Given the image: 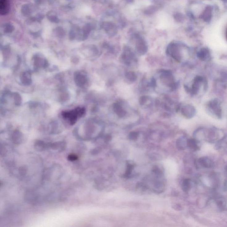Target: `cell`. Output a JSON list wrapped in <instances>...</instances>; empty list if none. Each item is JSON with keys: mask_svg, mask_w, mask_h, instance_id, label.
Masks as SVG:
<instances>
[{"mask_svg": "<svg viewBox=\"0 0 227 227\" xmlns=\"http://www.w3.org/2000/svg\"><path fill=\"white\" fill-rule=\"evenodd\" d=\"M208 87L207 80L204 77L197 75L192 80L191 87L188 92L193 96H200L205 93Z\"/></svg>", "mask_w": 227, "mask_h": 227, "instance_id": "cell-1", "label": "cell"}, {"mask_svg": "<svg viewBox=\"0 0 227 227\" xmlns=\"http://www.w3.org/2000/svg\"><path fill=\"white\" fill-rule=\"evenodd\" d=\"M206 108L208 112L213 117L218 119L222 118V107L219 99H213L209 100L207 103Z\"/></svg>", "mask_w": 227, "mask_h": 227, "instance_id": "cell-2", "label": "cell"}, {"mask_svg": "<svg viewBox=\"0 0 227 227\" xmlns=\"http://www.w3.org/2000/svg\"><path fill=\"white\" fill-rule=\"evenodd\" d=\"M86 109L84 107H77L70 111L63 112L62 116L64 119H66L70 124L73 125L76 122L78 118L83 117L85 115Z\"/></svg>", "mask_w": 227, "mask_h": 227, "instance_id": "cell-3", "label": "cell"}, {"mask_svg": "<svg viewBox=\"0 0 227 227\" xmlns=\"http://www.w3.org/2000/svg\"><path fill=\"white\" fill-rule=\"evenodd\" d=\"M223 131L217 128L213 127L207 130L205 141L208 142H219L224 138Z\"/></svg>", "mask_w": 227, "mask_h": 227, "instance_id": "cell-4", "label": "cell"}, {"mask_svg": "<svg viewBox=\"0 0 227 227\" xmlns=\"http://www.w3.org/2000/svg\"><path fill=\"white\" fill-rule=\"evenodd\" d=\"M160 79L162 83L171 88L175 87V82L172 73L168 71H163L160 75Z\"/></svg>", "mask_w": 227, "mask_h": 227, "instance_id": "cell-5", "label": "cell"}, {"mask_svg": "<svg viewBox=\"0 0 227 227\" xmlns=\"http://www.w3.org/2000/svg\"><path fill=\"white\" fill-rule=\"evenodd\" d=\"M181 112L184 117L190 119L192 118L196 115V109L193 105L191 104H186L181 108Z\"/></svg>", "mask_w": 227, "mask_h": 227, "instance_id": "cell-6", "label": "cell"}, {"mask_svg": "<svg viewBox=\"0 0 227 227\" xmlns=\"http://www.w3.org/2000/svg\"><path fill=\"white\" fill-rule=\"evenodd\" d=\"M213 162L208 157H204L200 158L197 161L199 167L204 168H211L214 167Z\"/></svg>", "mask_w": 227, "mask_h": 227, "instance_id": "cell-7", "label": "cell"}, {"mask_svg": "<svg viewBox=\"0 0 227 227\" xmlns=\"http://www.w3.org/2000/svg\"><path fill=\"white\" fill-rule=\"evenodd\" d=\"M74 79L76 84L79 87H83L87 83V78L86 75L83 73L78 72L76 73L74 76Z\"/></svg>", "mask_w": 227, "mask_h": 227, "instance_id": "cell-8", "label": "cell"}, {"mask_svg": "<svg viewBox=\"0 0 227 227\" xmlns=\"http://www.w3.org/2000/svg\"><path fill=\"white\" fill-rule=\"evenodd\" d=\"M197 57L200 60L203 62H208L210 60L211 56L209 51L207 49H202L199 51L197 54Z\"/></svg>", "mask_w": 227, "mask_h": 227, "instance_id": "cell-9", "label": "cell"}, {"mask_svg": "<svg viewBox=\"0 0 227 227\" xmlns=\"http://www.w3.org/2000/svg\"><path fill=\"white\" fill-rule=\"evenodd\" d=\"M160 21L158 25V28L161 29H165L167 28L170 25V18L167 14H162L160 16Z\"/></svg>", "mask_w": 227, "mask_h": 227, "instance_id": "cell-10", "label": "cell"}, {"mask_svg": "<svg viewBox=\"0 0 227 227\" xmlns=\"http://www.w3.org/2000/svg\"><path fill=\"white\" fill-rule=\"evenodd\" d=\"M113 110L115 113L120 118L125 117L126 115V112L121 104L115 103L113 105Z\"/></svg>", "mask_w": 227, "mask_h": 227, "instance_id": "cell-11", "label": "cell"}, {"mask_svg": "<svg viewBox=\"0 0 227 227\" xmlns=\"http://www.w3.org/2000/svg\"><path fill=\"white\" fill-rule=\"evenodd\" d=\"M199 142L195 138L188 140L187 147L192 151H196L200 149Z\"/></svg>", "mask_w": 227, "mask_h": 227, "instance_id": "cell-12", "label": "cell"}, {"mask_svg": "<svg viewBox=\"0 0 227 227\" xmlns=\"http://www.w3.org/2000/svg\"><path fill=\"white\" fill-rule=\"evenodd\" d=\"M122 59L126 64L130 65L133 61L135 60V58L134 56L130 52L125 53L122 57Z\"/></svg>", "mask_w": 227, "mask_h": 227, "instance_id": "cell-13", "label": "cell"}, {"mask_svg": "<svg viewBox=\"0 0 227 227\" xmlns=\"http://www.w3.org/2000/svg\"><path fill=\"white\" fill-rule=\"evenodd\" d=\"M188 140L185 137L180 138L177 140V147L180 150H183L186 148L187 147Z\"/></svg>", "mask_w": 227, "mask_h": 227, "instance_id": "cell-14", "label": "cell"}, {"mask_svg": "<svg viewBox=\"0 0 227 227\" xmlns=\"http://www.w3.org/2000/svg\"><path fill=\"white\" fill-rule=\"evenodd\" d=\"M9 2L8 0H1L0 1V10L1 14H7L9 10Z\"/></svg>", "mask_w": 227, "mask_h": 227, "instance_id": "cell-15", "label": "cell"}, {"mask_svg": "<svg viewBox=\"0 0 227 227\" xmlns=\"http://www.w3.org/2000/svg\"><path fill=\"white\" fill-rule=\"evenodd\" d=\"M191 188V182L190 179H185L181 184V188L184 192H188Z\"/></svg>", "mask_w": 227, "mask_h": 227, "instance_id": "cell-16", "label": "cell"}, {"mask_svg": "<svg viewBox=\"0 0 227 227\" xmlns=\"http://www.w3.org/2000/svg\"><path fill=\"white\" fill-rule=\"evenodd\" d=\"M21 81L25 85H28L31 83V75L29 72H25L21 76Z\"/></svg>", "mask_w": 227, "mask_h": 227, "instance_id": "cell-17", "label": "cell"}, {"mask_svg": "<svg viewBox=\"0 0 227 227\" xmlns=\"http://www.w3.org/2000/svg\"><path fill=\"white\" fill-rule=\"evenodd\" d=\"M46 143L41 141H38L35 142V148L38 151H42L46 148L47 147Z\"/></svg>", "mask_w": 227, "mask_h": 227, "instance_id": "cell-18", "label": "cell"}, {"mask_svg": "<svg viewBox=\"0 0 227 227\" xmlns=\"http://www.w3.org/2000/svg\"><path fill=\"white\" fill-rule=\"evenodd\" d=\"M125 76L128 80L130 82H134L137 79L136 75L133 72H126Z\"/></svg>", "mask_w": 227, "mask_h": 227, "instance_id": "cell-19", "label": "cell"}, {"mask_svg": "<svg viewBox=\"0 0 227 227\" xmlns=\"http://www.w3.org/2000/svg\"><path fill=\"white\" fill-rule=\"evenodd\" d=\"M134 169V166L130 163H128L126 166V170L124 176L125 177H128L132 173Z\"/></svg>", "mask_w": 227, "mask_h": 227, "instance_id": "cell-20", "label": "cell"}, {"mask_svg": "<svg viewBox=\"0 0 227 227\" xmlns=\"http://www.w3.org/2000/svg\"><path fill=\"white\" fill-rule=\"evenodd\" d=\"M13 139L14 142L17 144H19V143L21 142L22 141V137L21 134H19L18 133H18H15V134H14Z\"/></svg>", "mask_w": 227, "mask_h": 227, "instance_id": "cell-21", "label": "cell"}, {"mask_svg": "<svg viewBox=\"0 0 227 227\" xmlns=\"http://www.w3.org/2000/svg\"><path fill=\"white\" fill-rule=\"evenodd\" d=\"M139 136V133L138 132L133 131L130 132L129 135V138L131 140H135L137 139Z\"/></svg>", "mask_w": 227, "mask_h": 227, "instance_id": "cell-22", "label": "cell"}, {"mask_svg": "<svg viewBox=\"0 0 227 227\" xmlns=\"http://www.w3.org/2000/svg\"><path fill=\"white\" fill-rule=\"evenodd\" d=\"M148 99L149 98L147 96H143L141 97L140 99V103L141 104V105H145L147 103V101L148 100Z\"/></svg>", "mask_w": 227, "mask_h": 227, "instance_id": "cell-23", "label": "cell"}, {"mask_svg": "<svg viewBox=\"0 0 227 227\" xmlns=\"http://www.w3.org/2000/svg\"><path fill=\"white\" fill-rule=\"evenodd\" d=\"M77 159V157L73 155H70L68 157V159L71 161H74L75 160Z\"/></svg>", "mask_w": 227, "mask_h": 227, "instance_id": "cell-24", "label": "cell"}, {"mask_svg": "<svg viewBox=\"0 0 227 227\" xmlns=\"http://www.w3.org/2000/svg\"></svg>", "mask_w": 227, "mask_h": 227, "instance_id": "cell-25", "label": "cell"}]
</instances>
